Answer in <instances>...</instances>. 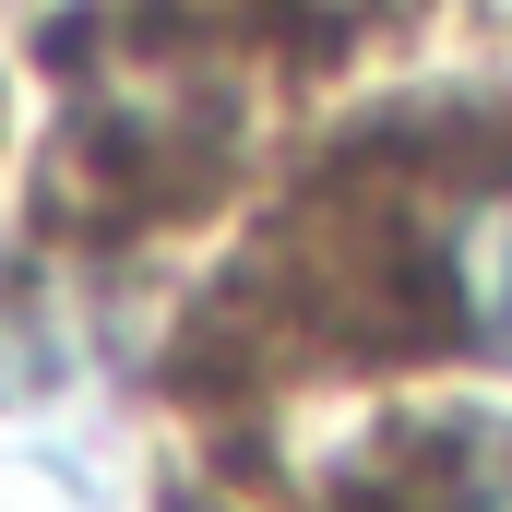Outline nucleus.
<instances>
[{"mask_svg": "<svg viewBox=\"0 0 512 512\" xmlns=\"http://www.w3.org/2000/svg\"><path fill=\"white\" fill-rule=\"evenodd\" d=\"M441 298H453V334L512 370V179H489L477 203H453V227H441Z\"/></svg>", "mask_w": 512, "mask_h": 512, "instance_id": "1", "label": "nucleus"}, {"mask_svg": "<svg viewBox=\"0 0 512 512\" xmlns=\"http://www.w3.org/2000/svg\"><path fill=\"white\" fill-rule=\"evenodd\" d=\"M417 512H512V429H465L453 465L417 489Z\"/></svg>", "mask_w": 512, "mask_h": 512, "instance_id": "2", "label": "nucleus"}]
</instances>
